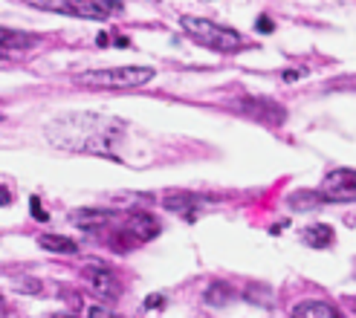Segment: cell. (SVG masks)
Listing matches in <instances>:
<instances>
[{
	"label": "cell",
	"mask_w": 356,
	"mask_h": 318,
	"mask_svg": "<svg viewBox=\"0 0 356 318\" xmlns=\"http://www.w3.org/2000/svg\"><path fill=\"white\" fill-rule=\"evenodd\" d=\"M122 133H124V122L102 113H67L47 128V139L52 145L76 153L108 156V159H119Z\"/></svg>",
	"instance_id": "6da1fadb"
},
{
	"label": "cell",
	"mask_w": 356,
	"mask_h": 318,
	"mask_svg": "<svg viewBox=\"0 0 356 318\" xmlns=\"http://www.w3.org/2000/svg\"><path fill=\"white\" fill-rule=\"evenodd\" d=\"M180 26L183 32L194 44H200L206 49H215V52H235L243 47V38L241 32L229 29V26H220L215 21H206V17H197V15H183L180 17Z\"/></svg>",
	"instance_id": "7a4b0ae2"
},
{
	"label": "cell",
	"mask_w": 356,
	"mask_h": 318,
	"mask_svg": "<svg viewBox=\"0 0 356 318\" xmlns=\"http://www.w3.org/2000/svg\"><path fill=\"white\" fill-rule=\"evenodd\" d=\"M156 73L151 67H108V69H90V73L76 76V84L93 87V90H134V87L148 84Z\"/></svg>",
	"instance_id": "3957f363"
},
{
	"label": "cell",
	"mask_w": 356,
	"mask_h": 318,
	"mask_svg": "<svg viewBox=\"0 0 356 318\" xmlns=\"http://www.w3.org/2000/svg\"><path fill=\"white\" fill-rule=\"evenodd\" d=\"M26 3L35 6V9H41V12L84 17V21H104V17H111V12L102 9L96 0H26Z\"/></svg>",
	"instance_id": "277c9868"
},
{
	"label": "cell",
	"mask_w": 356,
	"mask_h": 318,
	"mask_svg": "<svg viewBox=\"0 0 356 318\" xmlns=\"http://www.w3.org/2000/svg\"><path fill=\"white\" fill-rule=\"evenodd\" d=\"M318 197L325 203H356V171L353 168H333L325 174Z\"/></svg>",
	"instance_id": "5b68a950"
},
{
	"label": "cell",
	"mask_w": 356,
	"mask_h": 318,
	"mask_svg": "<svg viewBox=\"0 0 356 318\" xmlns=\"http://www.w3.org/2000/svg\"><path fill=\"white\" fill-rule=\"evenodd\" d=\"M81 278L87 281V287H90L99 298H104V301H113V298H119V292H122L116 272H113L104 260L87 263V267L81 269Z\"/></svg>",
	"instance_id": "8992f818"
},
{
	"label": "cell",
	"mask_w": 356,
	"mask_h": 318,
	"mask_svg": "<svg viewBox=\"0 0 356 318\" xmlns=\"http://www.w3.org/2000/svg\"><path fill=\"white\" fill-rule=\"evenodd\" d=\"M238 110L252 116L255 122H264V125H284L287 122V110L278 101L264 99V96H243L238 101Z\"/></svg>",
	"instance_id": "52a82bcc"
},
{
	"label": "cell",
	"mask_w": 356,
	"mask_h": 318,
	"mask_svg": "<svg viewBox=\"0 0 356 318\" xmlns=\"http://www.w3.org/2000/svg\"><path fill=\"white\" fill-rule=\"evenodd\" d=\"M124 232H128L136 243H148L159 235V220L151 211H131L128 220H124Z\"/></svg>",
	"instance_id": "ba28073f"
},
{
	"label": "cell",
	"mask_w": 356,
	"mask_h": 318,
	"mask_svg": "<svg viewBox=\"0 0 356 318\" xmlns=\"http://www.w3.org/2000/svg\"><path fill=\"white\" fill-rule=\"evenodd\" d=\"M200 203H203V197H197V194H188V191L168 194V197H163V208L174 211V215H180V217H188V220H197Z\"/></svg>",
	"instance_id": "9c48e42d"
},
{
	"label": "cell",
	"mask_w": 356,
	"mask_h": 318,
	"mask_svg": "<svg viewBox=\"0 0 356 318\" xmlns=\"http://www.w3.org/2000/svg\"><path fill=\"white\" fill-rule=\"evenodd\" d=\"M70 220H73V226L84 228V232H93V228H104L108 223H113L116 215L113 211H102V208H79V211H73Z\"/></svg>",
	"instance_id": "30bf717a"
},
{
	"label": "cell",
	"mask_w": 356,
	"mask_h": 318,
	"mask_svg": "<svg viewBox=\"0 0 356 318\" xmlns=\"http://www.w3.org/2000/svg\"><path fill=\"white\" fill-rule=\"evenodd\" d=\"M333 240H336V232L327 223H313L301 228V243L310 246V249H330Z\"/></svg>",
	"instance_id": "8fae6325"
},
{
	"label": "cell",
	"mask_w": 356,
	"mask_h": 318,
	"mask_svg": "<svg viewBox=\"0 0 356 318\" xmlns=\"http://www.w3.org/2000/svg\"><path fill=\"white\" fill-rule=\"evenodd\" d=\"M293 318H342V315L327 301H301L293 307Z\"/></svg>",
	"instance_id": "7c38bea8"
},
{
	"label": "cell",
	"mask_w": 356,
	"mask_h": 318,
	"mask_svg": "<svg viewBox=\"0 0 356 318\" xmlns=\"http://www.w3.org/2000/svg\"><path fill=\"white\" fill-rule=\"evenodd\" d=\"M38 41H41L38 35H26V32H17L9 26H0V49H29Z\"/></svg>",
	"instance_id": "4fadbf2b"
},
{
	"label": "cell",
	"mask_w": 356,
	"mask_h": 318,
	"mask_svg": "<svg viewBox=\"0 0 356 318\" xmlns=\"http://www.w3.org/2000/svg\"><path fill=\"white\" fill-rule=\"evenodd\" d=\"M38 246H41V249H47V252H61V255H73L79 249L76 240H70L64 235H41Z\"/></svg>",
	"instance_id": "5bb4252c"
},
{
	"label": "cell",
	"mask_w": 356,
	"mask_h": 318,
	"mask_svg": "<svg viewBox=\"0 0 356 318\" xmlns=\"http://www.w3.org/2000/svg\"><path fill=\"white\" fill-rule=\"evenodd\" d=\"M232 287H226V284H220V281H218V284H211L209 290H206V304L209 307H226L229 301H232Z\"/></svg>",
	"instance_id": "9a60e30c"
},
{
	"label": "cell",
	"mask_w": 356,
	"mask_h": 318,
	"mask_svg": "<svg viewBox=\"0 0 356 318\" xmlns=\"http://www.w3.org/2000/svg\"><path fill=\"white\" fill-rule=\"evenodd\" d=\"M15 290H17V292H32V295H41V292H44V287H41L35 278H17V281H15Z\"/></svg>",
	"instance_id": "2e32d148"
},
{
	"label": "cell",
	"mask_w": 356,
	"mask_h": 318,
	"mask_svg": "<svg viewBox=\"0 0 356 318\" xmlns=\"http://www.w3.org/2000/svg\"><path fill=\"white\" fill-rule=\"evenodd\" d=\"M29 211H32V217L38 220V223H47L49 220V215H47L44 206H41V197H29Z\"/></svg>",
	"instance_id": "e0dca14e"
},
{
	"label": "cell",
	"mask_w": 356,
	"mask_h": 318,
	"mask_svg": "<svg viewBox=\"0 0 356 318\" xmlns=\"http://www.w3.org/2000/svg\"><path fill=\"white\" fill-rule=\"evenodd\" d=\"M168 304V298L163 295V292H151L148 298H145V310H163Z\"/></svg>",
	"instance_id": "ac0fdd59"
},
{
	"label": "cell",
	"mask_w": 356,
	"mask_h": 318,
	"mask_svg": "<svg viewBox=\"0 0 356 318\" xmlns=\"http://www.w3.org/2000/svg\"><path fill=\"white\" fill-rule=\"evenodd\" d=\"M255 29L261 32V35H270L273 29H275V24H273V17L270 15H261L258 21H255Z\"/></svg>",
	"instance_id": "d6986e66"
},
{
	"label": "cell",
	"mask_w": 356,
	"mask_h": 318,
	"mask_svg": "<svg viewBox=\"0 0 356 318\" xmlns=\"http://www.w3.org/2000/svg\"><path fill=\"white\" fill-rule=\"evenodd\" d=\"M281 76H284V81L293 84V81H298V78H305V69H284Z\"/></svg>",
	"instance_id": "ffe728a7"
},
{
	"label": "cell",
	"mask_w": 356,
	"mask_h": 318,
	"mask_svg": "<svg viewBox=\"0 0 356 318\" xmlns=\"http://www.w3.org/2000/svg\"><path fill=\"white\" fill-rule=\"evenodd\" d=\"M3 307H6V304H3V295H0V315H3Z\"/></svg>",
	"instance_id": "44dd1931"
},
{
	"label": "cell",
	"mask_w": 356,
	"mask_h": 318,
	"mask_svg": "<svg viewBox=\"0 0 356 318\" xmlns=\"http://www.w3.org/2000/svg\"><path fill=\"white\" fill-rule=\"evenodd\" d=\"M56 318H76V315H67V312H61V315H56Z\"/></svg>",
	"instance_id": "7402d4cb"
},
{
	"label": "cell",
	"mask_w": 356,
	"mask_h": 318,
	"mask_svg": "<svg viewBox=\"0 0 356 318\" xmlns=\"http://www.w3.org/2000/svg\"><path fill=\"white\" fill-rule=\"evenodd\" d=\"M350 304H353V312H356V298H350Z\"/></svg>",
	"instance_id": "603a6c76"
},
{
	"label": "cell",
	"mask_w": 356,
	"mask_h": 318,
	"mask_svg": "<svg viewBox=\"0 0 356 318\" xmlns=\"http://www.w3.org/2000/svg\"><path fill=\"white\" fill-rule=\"evenodd\" d=\"M111 318H119V315H113V312H111Z\"/></svg>",
	"instance_id": "cb8c5ba5"
}]
</instances>
